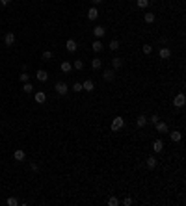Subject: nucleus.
<instances>
[{"mask_svg": "<svg viewBox=\"0 0 186 206\" xmlns=\"http://www.w3.org/2000/svg\"><path fill=\"white\" fill-rule=\"evenodd\" d=\"M108 204H110V206H117V204H119L117 197H110V199H108Z\"/></svg>", "mask_w": 186, "mask_h": 206, "instance_id": "30", "label": "nucleus"}, {"mask_svg": "<svg viewBox=\"0 0 186 206\" xmlns=\"http://www.w3.org/2000/svg\"><path fill=\"white\" fill-rule=\"evenodd\" d=\"M110 49H112V50H117L119 49V41L117 39H112V41H110Z\"/></svg>", "mask_w": 186, "mask_h": 206, "instance_id": "25", "label": "nucleus"}, {"mask_svg": "<svg viewBox=\"0 0 186 206\" xmlns=\"http://www.w3.org/2000/svg\"><path fill=\"white\" fill-rule=\"evenodd\" d=\"M13 158H15L17 162H23L24 158H26V152H24L23 149H19V150H15V154H13Z\"/></svg>", "mask_w": 186, "mask_h": 206, "instance_id": "12", "label": "nucleus"}, {"mask_svg": "<svg viewBox=\"0 0 186 206\" xmlns=\"http://www.w3.org/2000/svg\"><path fill=\"white\" fill-rule=\"evenodd\" d=\"M121 65H123L121 58H114V59H112V69H114V71H117V69H121Z\"/></svg>", "mask_w": 186, "mask_h": 206, "instance_id": "19", "label": "nucleus"}, {"mask_svg": "<svg viewBox=\"0 0 186 206\" xmlns=\"http://www.w3.org/2000/svg\"><path fill=\"white\" fill-rule=\"evenodd\" d=\"M102 78H104L106 82H112L115 78V71H114V69H106V71L102 73Z\"/></svg>", "mask_w": 186, "mask_h": 206, "instance_id": "4", "label": "nucleus"}, {"mask_svg": "<svg viewBox=\"0 0 186 206\" xmlns=\"http://www.w3.org/2000/svg\"><path fill=\"white\" fill-rule=\"evenodd\" d=\"M74 69H77V71H82V69H84V61H82V59H77V61H74V65H73Z\"/></svg>", "mask_w": 186, "mask_h": 206, "instance_id": "23", "label": "nucleus"}, {"mask_svg": "<svg viewBox=\"0 0 186 206\" xmlns=\"http://www.w3.org/2000/svg\"><path fill=\"white\" fill-rule=\"evenodd\" d=\"M123 125H125L123 117H115V119L112 121V130H114V132H117V130H121V128H123Z\"/></svg>", "mask_w": 186, "mask_h": 206, "instance_id": "2", "label": "nucleus"}, {"mask_svg": "<svg viewBox=\"0 0 186 206\" xmlns=\"http://www.w3.org/2000/svg\"><path fill=\"white\" fill-rule=\"evenodd\" d=\"M77 41H74V39H67V43H65V49L69 50V52H74V50H77Z\"/></svg>", "mask_w": 186, "mask_h": 206, "instance_id": "9", "label": "nucleus"}, {"mask_svg": "<svg viewBox=\"0 0 186 206\" xmlns=\"http://www.w3.org/2000/svg\"><path fill=\"white\" fill-rule=\"evenodd\" d=\"M91 67L95 69V71H99V69L102 67V59H101V58H95V59H91Z\"/></svg>", "mask_w": 186, "mask_h": 206, "instance_id": "18", "label": "nucleus"}, {"mask_svg": "<svg viewBox=\"0 0 186 206\" xmlns=\"http://www.w3.org/2000/svg\"><path fill=\"white\" fill-rule=\"evenodd\" d=\"M155 126H156V132H158V134H168V125H166V123L158 121Z\"/></svg>", "mask_w": 186, "mask_h": 206, "instance_id": "6", "label": "nucleus"}, {"mask_svg": "<svg viewBox=\"0 0 186 206\" xmlns=\"http://www.w3.org/2000/svg\"><path fill=\"white\" fill-rule=\"evenodd\" d=\"M82 89H86L88 93H91L93 89H95V84H93V80H86V82H82Z\"/></svg>", "mask_w": 186, "mask_h": 206, "instance_id": "7", "label": "nucleus"}, {"mask_svg": "<svg viewBox=\"0 0 186 206\" xmlns=\"http://www.w3.org/2000/svg\"><path fill=\"white\" fill-rule=\"evenodd\" d=\"M156 163H158V162H156V158H155V156H149L147 160H145V165H147L149 169H155V167H156Z\"/></svg>", "mask_w": 186, "mask_h": 206, "instance_id": "13", "label": "nucleus"}, {"mask_svg": "<svg viewBox=\"0 0 186 206\" xmlns=\"http://www.w3.org/2000/svg\"><path fill=\"white\" fill-rule=\"evenodd\" d=\"M97 17H99V9H97V8H91V9L88 11V19H89V20H95Z\"/></svg>", "mask_w": 186, "mask_h": 206, "instance_id": "15", "label": "nucleus"}, {"mask_svg": "<svg viewBox=\"0 0 186 206\" xmlns=\"http://www.w3.org/2000/svg\"><path fill=\"white\" fill-rule=\"evenodd\" d=\"M36 78H37L39 82H47V80H49V73L41 69V71H37V73H36Z\"/></svg>", "mask_w": 186, "mask_h": 206, "instance_id": "8", "label": "nucleus"}, {"mask_svg": "<svg viewBox=\"0 0 186 206\" xmlns=\"http://www.w3.org/2000/svg\"><path fill=\"white\" fill-rule=\"evenodd\" d=\"M91 2H93V4H95V6H99V4H101V2H102V0H91Z\"/></svg>", "mask_w": 186, "mask_h": 206, "instance_id": "37", "label": "nucleus"}, {"mask_svg": "<svg viewBox=\"0 0 186 206\" xmlns=\"http://www.w3.org/2000/svg\"><path fill=\"white\" fill-rule=\"evenodd\" d=\"M91 49H93L95 52H101V50H102V43H101L99 39H97V41H93V43H91Z\"/></svg>", "mask_w": 186, "mask_h": 206, "instance_id": "21", "label": "nucleus"}, {"mask_svg": "<svg viewBox=\"0 0 186 206\" xmlns=\"http://www.w3.org/2000/svg\"><path fill=\"white\" fill-rule=\"evenodd\" d=\"M43 59H45V61H50V59H52V52H50V50H45V52H43Z\"/></svg>", "mask_w": 186, "mask_h": 206, "instance_id": "29", "label": "nucleus"}, {"mask_svg": "<svg viewBox=\"0 0 186 206\" xmlns=\"http://www.w3.org/2000/svg\"><path fill=\"white\" fill-rule=\"evenodd\" d=\"M6 202H8L9 206H17V204H19V201H17L15 197H9V199H8V201H6Z\"/></svg>", "mask_w": 186, "mask_h": 206, "instance_id": "32", "label": "nucleus"}, {"mask_svg": "<svg viewBox=\"0 0 186 206\" xmlns=\"http://www.w3.org/2000/svg\"><path fill=\"white\" fill-rule=\"evenodd\" d=\"M93 33H95V37L101 39V37L106 33V28H104V26H95V28H93Z\"/></svg>", "mask_w": 186, "mask_h": 206, "instance_id": "10", "label": "nucleus"}, {"mask_svg": "<svg viewBox=\"0 0 186 206\" xmlns=\"http://www.w3.org/2000/svg\"><path fill=\"white\" fill-rule=\"evenodd\" d=\"M34 99H36V102H39V104H45V100H47V95H45L43 91H37V93H36V97H34Z\"/></svg>", "mask_w": 186, "mask_h": 206, "instance_id": "14", "label": "nucleus"}, {"mask_svg": "<svg viewBox=\"0 0 186 206\" xmlns=\"http://www.w3.org/2000/svg\"><path fill=\"white\" fill-rule=\"evenodd\" d=\"M153 150H155V152H162V150H164V141L162 139H156L153 143Z\"/></svg>", "mask_w": 186, "mask_h": 206, "instance_id": "11", "label": "nucleus"}, {"mask_svg": "<svg viewBox=\"0 0 186 206\" xmlns=\"http://www.w3.org/2000/svg\"><path fill=\"white\" fill-rule=\"evenodd\" d=\"M169 137H171V141H181L182 139V134L179 132V130H173V132L169 134Z\"/></svg>", "mask_w": 186, "mask_h": 206, "instance_id": "17", "label": "nucleus"}, {"mask_svg": "<svg viewBox=\"0 0 186 206\" xmlns=\"http://www.w3.org/2000/svg\"><path fill=\"white\" fill-rule=\"evenodd\" d=\"M73 91L74 93H80L82 91V84H80V82H74V84H73Z\"/></svg>", "mask_w": 186, "mask_h": 206, "instance_id": "28", "label": "nucleus"}, {"mask_svg": "<svg viewBox=\"0 0 186 206\" xmlns=\"http://www.w3.org/2000/svg\"><path fill=\"white\" fill-rule=\"evenodd\" d=\"M23 91H24V93H32V91H34V86H32V84H28V82H24Z\"/></svg>", "mask_w": 186, "mask_h": 206, "instance_id": "26", "label": "nucleus"}, {"mask_svg": "<svg viewBox=\"0 0 186 206\" xmlns=\"http://www.w3.org/2000/svg\"><path fill=\"white\" fill-rule=\"evenodd\" d=\"M19 78H20V82H28V78H30V74H28V73H23V74H20V76H19Z\"/></svg>", "mask_w": 186, "mask_h": 206, "instance_id": "33", "label": "nucleus"}, {"mask_svg": "<svg viewBox=\"0 0 186 206\" xmlns=\"http://www.w3.org/2000/svg\"><path fill=\"white\" fill-rule=\"evenodd\" d=\"M186 104V97L182 93H179V95H175V99H173V106L175 108H182Z\"/></svg>", "mask_w": 186, "mask_h": 206, "instance_id": "1", "label": "nucleus"}, {"mask_svg": "<svg viewBox=\"0 0 186 206\" xmlns=\"http://www.w3.org/2000/svg\"><path fill=\"white\" fill-rule=\"evenodd\" d=\"M134 201H132V199H130V197H127L125 199V201H123V204H125V206H130V204H132Z\"/></svg>", "mask_w": 186, "mask_h": 206, "instance_id": "34", "label": "nucleus"}, {"mask_svg": "<svg viewBox=\"0 0 186 206\" xmlns=\"http://www.w3.org/2000/svg\"><path fill=\"white\" fill-rule=\"evenodd\" d=\"M136 125L140 126V128H143V126L147 125V117H145V115H140V117L136 119Z\"/></svg>", "mask_w": 186, "mask_h": 206, "instance_id": "20", "label": "nucleus"}, {"mask_svg": "<svg viewBox=\"0 0 186 206\" xmlns=\"http://www.w3.org/2000/svg\"><path fill=\"white\" fill-rule=\"evenodd\" d=\"M158 54H160L162 59H168V58L171 56V50L168 49V46H164V49H160V52H158Z\"/></svg>", "mask_w": 186, "mask_h": 206, "instance_id": "16", "label": "nucleus"}, {"mask_svg": "<svg viewBox=\"0 0 186 206\" xmlns=\"http://www.w3.org/2000/svg\"><path fill=\"white\" fill-rule=\"evenodd\" d=\"M136 4H138V8H142V9H145L147 6H149V0H136Z\"/></svg>", "mask_w": 186, "mask_h": 206, "instance_id": "22", "label": "nucleus"}, {"mask_svg": "<svg viewBox=\"0 0 186 206\" xmlns=\"http://www.w3.org/2000/svg\"><path fill=\"white\" fill-rule=\"evenodd\" d=\"M61 71L69 73V71H71V63H69V61H63V63H61Z\"/></svg>", "mask_w": 186, "mask_h": 206, "instance_id": "27", "label": "nucleus"}, {"mask_svg": "<svg viewBox=\"0 0 186 206\" xmlns=\"http://www.w3.org/2000/svg\"><path fill=\"white\" fill-rule=\"evenodd\" d=\"M11 2V0H0V4H2V6H8Z\"/></svg>", "mask_w": 186, "mask_h": 206, "instance_id": "36", "label": "nucleus"}, {"mask_svg": "<svg viewBox=\"0 0 186 206\" xmlns=\"http://www.w3.org/2000/svg\"><path fill=\"white\" fill-rule=\"evenodd\" d=\"M145 22H147V24L155 22V13H145Z\"/></svg>", "mask_w": 186, "mask_h": 206, "instance_id": "24", "label": "nucleus"}, {"mask_svg": "<svg viewBox=\"0 0 186 206\" xmlns=\"http://www.w3.org/2000/svg\"><path fill=\"white\" fill-rule=\"evenodd\" d=\"M54 89H56V93H58V95H67V91H69V87H67L65 82H58Z\"/></svg>", "mask_w": 186, "mask_h": 206, "instance_id": "3", "label": "nucleus"}, {"mask_svg": "<svg viewBox=\"0 0 186 206\" xmlns=\"http://www.w3.org/2000/svg\"><path fill=\"white\" fill-rule=\"evenodd\" d=\"M158 121H160V117H158V115H153V117H151V123H153V125H156Z\"/></svg>", "mask_w": 186, "mask_h": 206, "instance_id": "35", "label": "nucleus"}, {"mask_svg": "<svg viewBox=\"0 0 186 206\" xmlns=\"http://www.w3.org/2000/svg\"><path fill=\"white\" fill-rule=\"evenodd\" d=\"M142 50H143V54H151V52H153V46H151V45H143Z\"/></svg>", "mask_w": 186, "mask_h": 206, "instance_id": "31", "label": "nucleus"}, {"mask_svg": "<svg viewBox=\"0 0 186 206\" xmlns=\"http://www.w3.org/2000/svg\"><path fill=\"white\" fill-rule=\"evenodd\" d=\"M4 43L8 45V46H13V45H15V36H13L11 32H8V33L4 36Z\"/></svg>", "mask_w": 186, "mask_h": 206, "instance_id": "5", "label": "nucleus"}]
</instances>
